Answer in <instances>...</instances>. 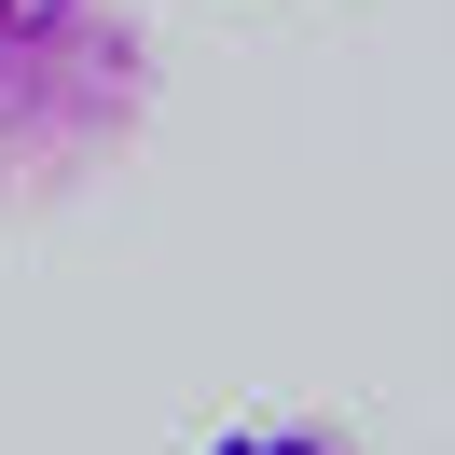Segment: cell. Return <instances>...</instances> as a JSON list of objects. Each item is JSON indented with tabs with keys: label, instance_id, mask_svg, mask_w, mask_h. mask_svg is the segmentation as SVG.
<instances>
[{
	"label": "cell",
	"instance_id": "2",
	"mask_svg": "<svg viewBox=\"0 0 455 455\" xmlns=\"http://www.w3.org/2000/svg\"><path fill=\"white\" fill-rule=\"evenodd\" d=\"M42 14H56V0H0V42H28V28H42Z\"/></svg>",
	"mask_w": 455,
	"mask_h": 455
},
{
	"label": "cell",
	"instance_id": "1",
	"mask_svg": "<svg viewBox=\"0 0 455 455\" xmlns=\"http://www.w3.org/2000/svg\"><path fill=\"white\" fill-rule=\"evenodd\" d=\"M207 455H359V442L317 414H235V427H207Z\"/></svg>",
	"mask_w": 455,
	"mask_h": 455
}]
</instances>
